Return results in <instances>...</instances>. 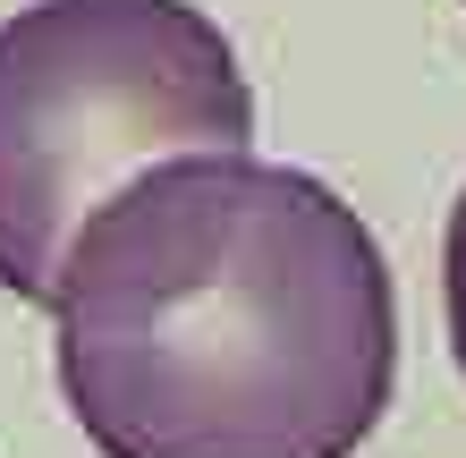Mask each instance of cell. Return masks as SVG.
I'll list each match as a JSON object with an SVG mask.
<instances>
[{"instance_id": "cell-1", "label": "cell", "mask_w": 466, "mask_h": 458, "mask_svg": "<svg viewBox=\"0 0 466 458\" xmlns=\"http://www.w3.org/2000/svg\"><path fill=\"white\" fill-rule=\"evenodd\" d=\"M60 391L102 458H356L399 382L373 229L314 170L187 153L76 229Z\"/></svg>"}, {"instance_id": "cell-2", "label": "cell", "mask_w": 466, "mask_h": 458, "mask_svg": "<svg viewBox=\"0 0 466 458\" xmlns=\"http://www.w3.org/2000/svg\"><path fill=\"white\" fill-rule=\"evenodd\" d=\"M246 137L255 86L196 0H25L0 17V289L51 306L127 178Z\"/></svg>"}, {"instance_id": "cell-3", "label": "cell", "mask_w": 466, "mask_h": 458, "mask_svg": "<svg viewBox=\"0 0 466 458\" xmlns=\"http://www.w3.org/2000/svg\"><path fill=\"white\" fill-rule=\"evenodd\" d=\"M441 306H450V348H458V373H466V187H458L450 238H441Z\"/></svg>"}]
</instances>
